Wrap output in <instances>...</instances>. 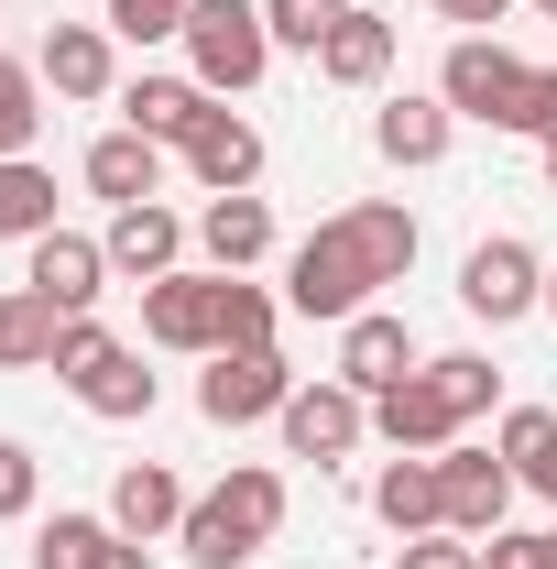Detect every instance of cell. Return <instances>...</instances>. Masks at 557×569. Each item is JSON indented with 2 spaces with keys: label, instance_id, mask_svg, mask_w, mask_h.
Segmentation results:
<instances>
[{
  "label": "cell",
  "instance_id": "3",
  "mask_svg": "<svg viewBox=\"0 0 557 569\" xmlns=\"http://www.w3.org/2000/svg\"><path fill=\"white\" fill-rule=\"evenodd\" d=\"M55 383H67L88 417H110V427L153 417V372H142V351H132V340H110L99 318H67V340H55Z\"/></svg>",
  "mask_w": 557,
  "mask_h": 569
},
{
  "label": "cell",
  "instance_id": "23",
  "mask_svg": "<svg viewBox=\"0 0 557 569\" xmlns=\"http://www.w3.org/2000/svg\"><path fill=\"white\" fill-rule=\"evenodd\" d=\"M372 515H383L394 537H437V526H448V482H437V460H383Z\"/></svg>",
  "mask_w": 557,
  "mask_h": 569
},
{
  "label": "cell",
  "instance_id": "26",
  "mask_svg": "<svg viewBox=\"0 0 557 569\" xmlns=\"http://www.w3.org/2000/svg\"><path fill=\"white\" fill-rule=\"evenodd\" d=\"M284 329V296H263L252 274H230V296H219V351H274Z\"/></svg>",
  "mask_w": 557,
  "mask_h": 569
},
{
  "label": "cell",
  "instance_id": "39",
  "mask_svg": "<svg viewBox=\"0 0 557 569\" xmlns=\"http://www.w3.org/2000/svg\"><path fill=\"white\" fill-rule=\"evenodd\" d=\"M525 482H536V493H547V503H557V449H547V460H536V471H525Z\"/></svg>",
  "mask_w": 557,
  "mask_h": 569
},
{
  "label": "cell",
  "instance_id": "25",
  "mask_svg": "<svg viewBox=\"0 0 557 569\" xmlns=\"http://www.w3.org/2000/svg\"><path fill=\"white\" fill-rule=\"evenodd\" d=\"M55 230V176L33 153H0V241H44Z\"/></svg>",
  "mask_w": 557,
  "mask_h": 569
},
{
  "label": "cell",
  "instance_id": "21",
  "mask_svg": "<svg viewBox=\"0 0 557 569\" xmlns=\"http://www.w3.org/2000/svg\"><path fill=\"white\" fill-rule=\"evenodd\" d=\"M394 44H405V33H394L383 11L350 0V22L317 44V77H328V88H383V77H394Z\"/></svg>",
  "mask_w": 557,
  "mask_h": 569
},
{
  "label": "cell",
  "instance_id": "29",
  "mask_svg": "<svg viewBox=\"0 0 557 569\" xmlns=\"http://www.w3.org/2000/svg\"><path fill=\"white\" fill-rule=\"evenodd\" d=\"M426 383L448 395V417H459V427H470V417L492 406V395H503V372H492L482 351H437V361H426Z\"/></svg>",
  "mask_w": 557,
  "mask_h": 569
},
{
  "label": "cell",
  "instance_id": "31",
  "mask_svg": "<svg viewBox=\"0 0 557 569\" xmlns=\"http://www.w3.org/2000/svg\"><path fill=\"white\" fill-rule=\"evenodd\" d=\"M99 537H110V515H44L33 526V569H88Z\"/></svg>",
  "mask_w": 557,
  "mask_h": 569
},
{
  "label": "cell",
  "instance_id": "11",
  "mask_svg": "<svg viewBox=\"0 0 557 569\" xmlns=\"http://www.w3.org/2000/svg\"><path fill=\"white\" fill-rule=\"evenodd\" d=\"M33 263H22V284L33 296H55L67 318H88L99 296H110V241H88V230H44V241H22Z\"/></svg>",
  "mask_w": 557,
  "mask_h": 569
},
{
  "label": "cell",
  "instance_id": "35",
  "mask_svg": "<svg viewBox=\"0 0 557 569\" xmlns=\"http://www.w3.org/2000/svg\"><path fill=\"white\" fill-rule=\"evenodd\" d=\"M482 569H557V526H503V537H482Z\"/></svg>",
  "mask_w": 557,
  "mask_h": 569
},
{
  "label": "cell",
  "instance_id": "28",
  "mask_svg": "<svg viewBox=\"0 0 557 569\" xmlns=\"http://www.w3.org/2000/svg\"><path fill=\"white\" fill-rule=\"evenodd\" d=\"M340 22H350V0H263V33H274V56H317Z\"/></svg>",
  "mask_w": 557,
  "mask_h": 569
},
{
  "label": "cell",
  "instance_id": "10",
  "mask_svg": "<svg viewBox=\"0 0 557 569\" xmlns=\"http://www.w3.org/2000/svg\"><path fill=\"white\" fill-rule=\"evenodd\" d=\"M219 296H230V274L142 284V340H153V351H219Z\"/></svg>",
  "mask_w": 557,
  "mask_h": 569
},
{
  "label": "cell",
  "instance_id": "24",
  "mask_svg": "<svg viewBox=\"0 0 557 569\" xmlns=\"http://www.w3.org/2000/svg\"><path fill=\"white\" fill-rule=\"evenodd\" d=\"M55 340H67V307L33 296V284H11L0 296V372H55Z\"/></svg>",
  "mask_w": 557,
  "mask_h": 569
},
{
  "label": "cell",
  "instance_id": "2",
  "mask_svg": "<svg viewBox=\"0 0 557 569\" xmlns=\"http://www.w3.org/2000/svg\"><path fill=\"white\" fill-rule=\"evenodd\" d=\"M274 526H284V471H274V460H241L219 493L186 503L175 548H186L198 569H241V559H263V548H274Z\"/></svg>",
  "mask_w": 557,
  "mask_h": 569
},
{
  "label": "cell",
  "instance_id": "13",
  "mask_svg": "<svg viewBox=\"0 0 557 569\" xmlns=\"http://www.w3.org/2000/svg\"><path fill=\"white\" fill-rule=\"evenodd\" d=\"M372 438H383L394 460H437V449L459 438V417H448V395H437L426 372H405V383L372 395Z\"/></svg>",
  "mask_w": 557,
  "mask_h": 569
},
{
  "label": "cell",
  "instance_id": "32",
  "mask_svg": "<svg viewBox=\"0 0 557 569\" xmlns=\"http://www.w3.org/2000/svg\"><path fill=\"white\" fill-rule=\"evenodd\" d=\"M503 132H525V142H557V67H525L514 110H503Z\"/></svg>",
  "mask_w": 557,
  "mask_h": 569
},
{
  "label": "cell",
  "instance_id": "17",
  "mask_svg": "<svg viewBox=\"0 0 557 569\" xmlns=\"http://www.w3.org/2000/svg\"><path fill=\"white\" fill-rule=\"evenodd\" d=\"M405 372H426V361H416V329L383 318V307H361V318L340 329V383H350V395H383V383H405Z\"/></svg>",
  "mask_w": 557,
  "mask_h": 569
},
{
  "label": "cell",
  "instance_id": "36",
  "mask_svg": "<svg viewBox=\"0 0 557 569\" xmlns=\"http://www.w3.org/2000/svg\"><path fill=\"white\" fill-rule=\"evenodd\" d=\"M394 569H482V548L437 526V537H405V548H394Z\"/></svg>",
  "mask_w": 557,
  "mask_h": 569
},
{
  "label": "cell",
  "instance_id": "4",
  "mask_svg": "<svg viewBox=\"0 0 557 569\" xmlns=\"http://www.w3.org/2000/svg\"><path fill=\"white\" fill-rule=\"evenodd\" d=\"M263 67H274L263 0H198V11H186V77H198L209 99H241V88H263Z\"/></svg>",
  "mask_w": 557,
  "mask_h": 569
},
{
  "label": "cell",
  "instance_id": "12",
  "mask_svg": "<svg viewBox=\"0 0 557 569\" xmlns=\"http://www.w3.org/2000/svg\"><path fill=\"white\" fill-rule=\"evenodd\" d=\"M110 274H132V284H164V274H186V219L164 209V198H142V209H110Z\"/></svg>",
  "mask_w": 557,
  "mask_h": 569
},
{
  "label": "cell",
  "instance_id": "27",
  "mask_svg": "<svg viewBox=\"0 0 557 569\" xmlns=\"http://www.w3.org/2000/svg\"><path fill=\"white\" fill-rule=\"evenodd\" d=\"M33 132H44V67L0 56V153H33Z\"/></svg>",
  "mask_w": 557,
  "mask_h": 569
},
{
  "label": "cell",
  "instance_id": "37",
  "mask_svg": "<svg viewBox=\"0 0 557 569\" xmlns=\"http://www.w3.org/2000/svg\"><path fill=\"white\" fill-rule=\"evenodd\" d=\"M426 11H437V22H459V33H482V22H503V11H514V0H426Z\"/></svg>",
  "mask_w": 557,
  "mask_h": 569
},
{
  "label": "cell",
  "instance_id": "40",
  "mask_svg": "<svg viewBox=\"0 0 557 569\" xmlns=\"http://www.w3.org/2000/svg\"><path fill=\"white\" fill-rule=\"evenodd\" d=\"M547 198H557V142H547Z\"/></svg>",
  "mask_w": 557,
  "mask_h": 569
},
{
  "label": "cell",
  "instance_id": "22",
  "mask_svg": "<svg viewBox=\"0 0 557 569\" xmlns=\"http://www.w3.org/2000/svg\"><path fill=\"white\" fill-rule=\"evenodd\" d=\"M198 252H209V274H252L274 252V209L263 198H209L198 209Z\"/></svg>",
  "mask_w": 557,
  "mask_h": 569
},
{
  "label": "cell",
  "instance_id": "14",
  "mask_svg": "<svg viewBox=\"0 0 557 569\" xmlns=\"http://www.w3.org/2000/svg\"><path fill=\"white\" fill-rule=\"evenodd\" d=\"M448 142H459V110L437 88H405V99L372 110V153L383 164H448Z\"/></svg>",
  "mask_w": 557,
  "mask_h": 569
},
{
  "label": "cell",
  "instance_id": "38",
  "mask_svg": "<svg viewBox=\"0 0 557 569\" xmlns=\"http://www.w3.org/2000/svg\"><path fill=\"white\" fill-rule=\"evenodd\" d=\"M88 569H153V559H142V537H121V526H110V537L88 548Z\"/></svg>",
  "mask_w": 557,
  "mask_h": 569
},
{
  "label": "cell",
  "instance_id": "15",
  "mask_svg": "<svg viewBox=\"0 0 557 569\" xmlns=\"http://www.w3.org/2000/svg\"><path fill=\"white\" fill-rule=\"evenodd\" d=\"M121 121H132V132H153L164 153H186V142L219 121V99L198 88V77H132V88H121Z\"/></svg>",
  "mask_w": 557,
  "mask_h": 569
},
{
  "label": "cell",
  "instance_id": "5",
  "mask_svg": "<svg viewBox=\"0 0 557 569\" xmlns=\"http://www.w3.org/2000/svg\"><path fill=\"white\" fill-rule=\"evenodd\" d=\"M284 395H295L284 351H209V372H198V417L209 427H263V417H284Z\"/></svg>",
  "mask_w": 557,
  "mask_h": 569
},
{
  "label": "cell",
  "instance_id": "33",
  "mask_svg": "<svg viewBox=\"0 0 557 569\" xmlns=\"http://www.w3.org/2000/svg\"><path fill=\"white\" fill-rule=\"evenodd\" d=\"M33 503H44V460H33L22 438H0V526H22Z\"/></svg>",
  "mask_w": 557,
  "mask_h": 569
},
{
  "label": "cell",
  "instance_id": "34",
  "mask_svg": "<svg viewBox=\"0 0 557 569\" xmlns=\"http://www.w3.org/2000/svg\"><path fill=\"white\" fill-rule=\"evenodd\" d=\"M492 449H503V460H514V482H525V471H536V460H547V449H557V417H547V406H514Z\"/></svg>",
  "mask_w": 557,
  "mask_h": 569
},
{
  "label": "cell",
  "instance_id": "16",
  "mask_svg": "<svg viewBox=\"0 0 557 569\" xmlns=\"http://www.w3.org/2000/svg\"><path fill=\"white\" fill-rule=\"evenodd\" d=\"M77 176H88V198H110V209H142V198H164V142L121 121V132L88 142V164H77Z\"/></svg>",
  "mask_w": 557,
  "mask_h": 569
},
{
  "label": "cell",
  "instance_id": "8",
  "mask_svg": "<svg viewBox=\"0 0 557 569\" xmlns=\"http://www.w3.org/2000/svg\"><path fill=\"white\" fill-rule=\"evenodd\" d=\"M514 88H525V56H514V44H492V33H459V44H448V67H437V99H448L459 121H492V132H503Z\"/></svg>",
  "mask_w": 557,
  "mask_h": 569
},
{
  "label": "cell",
  "instance_id": "30",
  "mask_svg": "<svg viewBox=\"0 0 557 569\" xmlns=\"http://www.w3.org/2000/svg\"><path fill=\"white\" fill-rule=\"evenodd\" d=\"M186 11H198V0H110L99 22H110L121 44H186Z\"/></svg>",
  "mask_w": 557,
  "mask_h": 569
},
{
  "label": "cell",
  "instance_id": "1",
  "mask_svg": "<svg viewBox=\"0 0 557 569\" xmlns=\"http://www.w3.org/2000/svg\"><path fill=\"white\" fill-rule=\"evenodd\" d=\"M405 274H416V209H405V198H361V209L317 219V230L295 241V263H284V307L350 329L383 284H405Z\"/></svg>",
  "mask_w": 557,
  "mask_h": 569
},
{
  "label": "cell",
  "instance_id": "42",
  "mask_svg": "<svg viewBox=\"0 0 557 569\" xmlns=\"http://www.w3.org/2000/svg\"><path fill=\"white\" fill-rule=\"evenodd\" d=\"M525 11H547V22H557V0H525Z\"/></svg>",
  "mask_w": 557,
  "mask_h": 569
},
{
  "label": "cell",
  "instance_id": "18",
  "mask_svg": "<svg viewBox=\"0 0 557 569\" xmlns=\"http://www.w3.org/2000/svg\"><path fill=\"white\" fill-rule=\"evenodd\" d=\"M110 44H121L110 22H55L33 67H44V88H55V99H110V88H121V56H110Z\"/></svg>",
  "mask_w": 557,
  "mask_h": 569
},
{
  "label": "cell",
  "instance_id": "19",
  "mask_svg": "<svg viewBox=\"0 0 557 569\" xmlns=\"http://www.w3.org/2000/svg\"><path fill=\"white\" fill-rule=\"evenodd\" d=\"M186 176H198L209 198H252V187H263V132H252L241 110H219L209 132L186 142Z\"/></svg>",
  "mask_w": 557,
  "mask_h": 569
},
{
  "label": "cell",
  "instance_id": "41",
  "mask_svg": "<svg viewBox=\"0 0 557 569\" xmlns=\"http://www.w3.org/2000/svg\"><path fill=\"white\" fill-rule=\"evenodd\" d=\"M547 318H557V263H547Z\"/></svg>",
  "mask_w": 557,
  "mask_h": 569
},
{
  "label": "cell",
  "instance_id": "20",
  "mask_svg": "<svg viewBox=\"0 0 557 569\" xmlns=\"http://www.w3.org/2000/svg\"><path fill=\"white\" fill-rule=\"evenodd\" d=\"M186 503H198V493H186V482H175L164 460H132V471L110 482V526L153 548V537H175V526H186Z\"/></svg>",
  "mask_w": 557,
  "mask_h": 569
},
{
  "label": "cell",
  "instance_id": "7",
  "mask_svg": "<svg viewBox=\"0 0 557 569\" xmlns=\"http://www.w3.org/2000/svg\"><path fill=\"white\" fill-rule=\"evenodd\" d=\"M274 427H284V449H295V460H317V471H328V460H350V449L372 438V395H350L340 372H328V383H295Z\"/></svg>",
  "mask_w": 557,
  "mask_h": 569
},
{
  "label": "cell",
  "instance_id": "9",
  "mask_svg": "<svg viewBox=\"0 0 557 569\" xmlns=\"http://www.w3.org/2000/svg\"><path fill=\"white\" fill-rule=\"evenodd\" d=\"M437 482H448V537H470V548L503 537V503H514V460L503 449H459L448 438L437 449Z\"/></svg>",
  "mask_w": 557,
  "mask_h": 569
},
{
  "label": "cell",
  "instance_id": "6",
  "mask_svg": "<svg viewBox=\"0 0 557 569\" xmlns=\"http://www.w3.org/2000/svg\"><path fill=\"white\" fill-rule=\"evenodd\" d=\"M459 307L470 318H492V329H514V318H536L547 307V263L525 252V241H470V263H459Z\"/></svg>",
  "mask_w": 557,
  "mask_h": 569
}]
</instances>
